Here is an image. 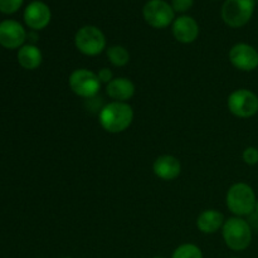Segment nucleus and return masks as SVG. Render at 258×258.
I'll return each instance as SVG.
<instances>
[{"label":"nucleus","mask_w":258,"mask_h":258,"mask_svg":"<svg viewBox=\"0 0 258 258\" xmlns=\"http://www.w3.org/2000/svg\"><path fill=\"white\" fill-rule=\"evenodd\" d=\"M100 125L110 134L123 133L134 120V110L126 102H113L103 106L100 111Z\"/></svg>","instance_id":"1"},{"label":"nucleus","mask_w":258,"mask_h":258,"mask_svg":"<svg viewBox=\"0 0 258 258\" xmlns=\"http://www.w3.org/2000/svg\"><path fill=\"white\" fill-rule=\"evenodd\" d=\"M222 234L227 247L232 251H244L252 242L251 226L242 217H232L227 219L222 227Z\"/></svg>","instance_id":"2"},{"label":"nucleus","mask_w":258,"mask_h":258,"mask_svg":"<svg viewBox=\"0 0 258 258\" xmlns=\"http://www.w3.org/2000/svg\"><path fill=\"white\" fill-rule=\"evenodd\" d=\"M256 202L257 198L254 190L246 183L233 184L227 191V207L236 217H244L253 213Z\"/></svg>","instance_id":"3"},{"label":"nucleus","mask_w":258,"mask_h":258,"mask_svg":"<svg viewBox=\"0 0 258 258\" xmlns=\"http://www.w3.org/2000/svg\"><path fill=\"white\" fill-rule=\"evenodd\" d=\"M254 0H226L222 7V19L228 27L241 28L251 20Z\"/></svg>","instance_id":"4"},{"label":"nucleus","mask_w":258,"mask_h":258,"mask_svg":"<svg viewBox=\"0 0 258 258\" xmlns=\"http://www.w3.org/2000/svg\"><path fill=\"white\" fill-rule=\"evenodd\" d=\"M75 44L82 54L93 57L103 52L106 48V37L100 28L85 25L76 33Z\"/></svg>","instance_id":"5"},{"label":"nucleus","mask_w":258,"mask_h":258,"mask_svg":"<svg viewBox=\"0 0 258 258\" xmlns=\"http://www.w3.org/2000/svg\"><path fill=\"white\" fill-rule=\"evenodd\" d=\"M70 87L73 93L83 98H92L100 92L101 82L97 77V73L92 72L86 68H80L71 73Z\"/></svg>","instance_id":"6"},{"label":"nucleus","mask_w":258,"mask_h":258,"mask_svg":"<svg viewBox=\"0 0 258 258\" xmlns=\"http://www.w3.org/2000/svg\"><path fill=\"white\" fill-rule=\"evenodd\" d=\"M228 110L239 118H249L258 112V96L252 91L241 88L229 95Z\"/></svg>","instance_id":"7"},{"label":"nucleus","mask_w":258,"mask_h":258,"mask_svg":"<svg viewBox=\"0 0 258 258\" xmlns=\"http://www.w3.org/2000/svg\"><path fill=\"white\" fill-rule=\"evenodd\" d=\"M174 9L165 0H150L143 9L144 19L155 29H164L173 24Z\"/></svg>","instance_id":"8"},{"label":"nucleus","mask_w":258,"mask_h":258,"mask_svg":"<svg viewBox=\"0 0 258 258\" xmlns=\"http://www.w3.org/2000/svg\"><path fill=\"white\" fill-rule=\"evenodd\" d=\"M229 62L237 70L252 72L258 67V52L247 43H238L229 50Z\"/></svg>","instance_id":"9"},{"label":"nucleus","mask_w":258,"mask_h":258,"mask_svg":"<svg viewBox=\"0 0 258 258\" xmlns=\"http://www.w3.org/2000/svg\"><path fill=\"white\" fill-rule=\"evenodd\" d=\"M27 32L17 20H3L0 23V45L7 49H15L24 45Z\"/></svg>","instance_id":"10"},{"label":"nucleus","mask_w":258,"mask_h":258,"mask_svg":"<svg viewBox=\"0 0 258 258\" xmlns=\"http://www.w3.org/2000/svg\"><path fill=\"white\" fill-rule=\"evenodd\" d=\"M50 18H52V13H50L49 7L39 0L30 3L24 10L25 24L33 30L44 29L49 24Z\"/></svg>","instance_id":"11"},{"label":"nucleus","mask_w":258,"mask_h":258,"mask_svg":"<svg viewBox=\"0 0 258 258\" xmlns=\"http://www.w3.org/2000/svg\"><path fill=\"white\" fill-rule=\"evenodd\" d=\"M173 34L178 42L189 44L193 43L199 35V25L191 17L181 15L173 22Z\"/></svg>","instance_id":"12"},{"label":"nucleus","mask_w":258,"mask_h":258,"mask_svg":"<svg viewBox=\"0 0 258 258\" xmlns=\"http://www.w3.org/2000/svg\"><path fill=\"white\" fill-rule=\"evenodd\" d=\"M154 174L161 180H174L181 173V164L175 156L161 155L154 161Z\"/></svg>","instance_id":"13"},{"label":"nucleus","mask_w":258,"mask_h":258,"mask_svg":"<svg viewBox=\"0 0 258 258\" xmlns=\"http://www.w3.org/2000/svg\"><path fill=\"white\" fill-rule=\"evenodd\" d=\"M106 92L116 102H126L135 95V85L128 78H113L106 85Z\"/></svg>","instance_id":"14"},{"label":"nucleus","mask_w":258,"mask_h":258,"mask_svg":"<svg viewBox=\"0 0 258 258\" xmlns=\"http://www.w3.org/2000/svg\"><path fill=\"white\" fill-rule=\"evenodd\" d=\"M224 217L221 212L216 209H207L203 211L197 218V227L202 233L211 234L216 233L223 227Z\"/></svg>","instance_id":"15"},{"label":"nucleus","mask_w":258,"mask_h":258,"mask_svg":"<svg viewBox=\"0 0 258 258\" xmlns=\"http://www.w3.org/2000/svg\"><path fill=\"white\" fill-rule=\"evenodd\" d=\"M43 55L39 48L34 44H24L18 50V62L24 70H37L42 64Z\"/></svg>","instance_id":"16"},{"label":"nucleus","mask_w":258,"mask_h":258,"mask_svg":"<svg viewBox=\"0 0 258 258\" xmlns=\"http://www.w3.org/2000/svg\"><path fill=\"white\" fill-rule=\"evenodd\" d=\"M107 58L115 67H123L130 62V53L122 45H112L107 49Z\"/></svg>","instance_id":"17"},{"label":"nucleus","mask_w":258,"mask_h":258,"mask_svg":"<svg viewBox=\"0 0 258 258\" xmlns=\"http://www.w3.org/2000/svg\"><path fill=\"white\" fill-rule=\"evenodd\" d=\"M171 258H203V252L193 243H184L173 252Z\"/></svg>","instance_id":"18"},{"label":"nucleus","mask_w":258,"mask_h":258,"mask_svg":"<svg viewBox=\"0 0 258 258\" xmlns=\"http://www.w3.org/2000/svg\"><path fill=\"white\" fill-rule=\"evenodd\" d=\"M24 0H0V12L4 14H13L22 7Z\"/></svg>","instance_id":"19"},{"label":"nucleus","mask_w":258,"mask_h":258,"mask_svg":"<svg viewBox=\"0 0 258 258\" xmlns=\"http://www.w3.org/2000/svg\"><path fill=\"white\" fill-rule=\"evenodd\" d=\"M242 159L247 165H256L258 164V149L253 148V146H248L244 149L243 154H242Z\"/></svg>","instance_id":"20"},{"label":"nucleus","mask_w":258,"mask_h":258,"mask_svg":"<svg viewBox=\"0 0 258 258\" xmlns=\"http://www.w3.org/2000/svg\"><path fill=\"white\" fill-rule=\"evenodd\" d=\"M194 0H171V8L176 13H185L193 7Z\"/></svg>","instance_id":"21"},{"label":"nucleus","mask_w":258,"mask_h":258,"mask_svg":"<svg viewBox=\"0 0 258 258\" xmlns=\"http://www.w3.org/2000/svg\"><path fill=\"white\" fill-rule=\"evenodd\" d=\"M97 77L101 83H106L107 85V83H110L113 80L112 71L108 70V68H101L97 73Z\"/></svg>","instance_id":"22"},{"label":"nucleus","mask_w":258,"mask_h":258,"mask_svg":"<svg viewBox=\"0 0 258 258\" xmlns=\"http://www.w3.org/2000/svg\"><path fill=\"white\" fill-rule=\"evenodd\" d=\"M254 213H256L257 216H258V199H257V202H256V208H254Z\"/></svg>","instance_id":"23"},{"label":"nucleus","mask_w":258,"mask_h":258,"mask_svg":"<svg viewBox=\"0 0 258 258\" xmlns=\"http://www.w3.org/2000/svg\"><path fill=\"white\" fill-rule=\"evenodd\" d=\"M153 258H165V257H161V256H156V257H153Z\"/></svg>","instance_id":"24"},{"label":"nucleus","mask_w":258,"mask_h":258,"mask_svg":"<svg viewBox=\"0 0 258 258\" xmlns=\"http://www.w3.org/2000/svg\"><path fill=\"white\" fill-rule=\"evenodd\" d=\"M63 258H72V257H63Z\"/></svg>","instance_id":"25"},{"label":"nucleus","mask_w":258,"mask_h":258,"mask_svg":"<svg viewBox=\"0 0 258 258\" xmlns=\"http://www.w3.org/2000/svg\"><path fill=\"white\" fill-rule=\"evenodd\" d=\"M232 258H238V257H232Z\"/></svg>","instance_id":"26"}]
</instances>
